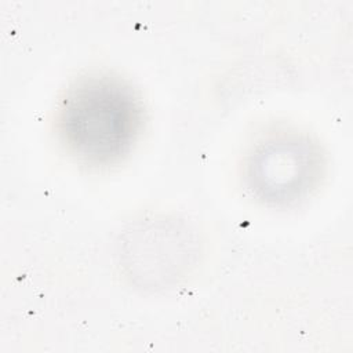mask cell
<instances>
[{
	"mask_svg": "<svg viewBox=\"0 0 353 353\" xmlns=\"http://www.w3.org/2000/svg\"><path fill=\"white\" fill-rule=\"evenodd\" d=\"M141 125L132 91L110 77H91L73 87L62 101L59 134L79 159L106 164L123 156Z\"/></svg>",
	"mask_w": 353,
	"mask_h": 353,
	"instance_id": "1",
	"label": "cell"
},
{
	"mask_svg": "<svg viewBox=\"0 0 353 353\" xmlns=\"http://www.w3.org/2000/svg\"><path fill=\"white\" fill-rule=\"evenodd\" d=\"M259 179V189L269 197H288V193L302 188L306 175L310 174V153L302 143H272L259 153V160L254 164Z\"/></svg>",
	"mask_w": 353,
	"mask_h": 353,
	"instance_id": "2",
	"label": "cell"
}]
</instances>
